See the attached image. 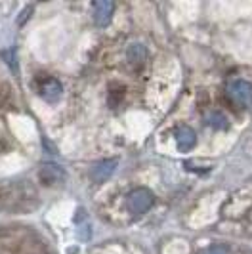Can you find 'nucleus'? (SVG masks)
<instances>
[{
  "instance_id": "nucleus-1",
  "label": "nucleus",
  "mask_w": 252,
  "mask_h": 254,
  "mask_svg": "<svg viewBox=\"0 0 252 254\" xmlns=\"http://www.w3.org/2000/svg\"><path fill=\"white\" fill-rule=\"evenodd\" d=\"M38 206V195L27 182H10L0 186V208L8 212H31Z\"/></svg>"
},
{
  "instance_id": "nucleus-2",
  "label": "nucleus",
  "mask_w": 252,
  "mask_h": 254,
  "mask_svg": "<svg viewBox=\"0 0 252 254\" xmlns=\"http://www.w3.org/2000/svg\"><path fill=\"white\" fill-rule=\"evenodd\" d=\"M153 201H155V197H153L151 191L145 190V188H138V190H134L130 195H128L126 204H128L130 212L143 214V212H147V210L151 208Z\"/></svg>"
},
{
  "instance_id": "nucleus-3",
  "label": "nucleus",
  "mask_w": 252,
  "mask_h": 254,
  "mask_svg": "<svg viewBox=\"0 0 252 254\" xmlns=\"http://www.w3.org/2000/svg\"><path fill=\"white\" fill-rule=\"evenodd\" d=\"M227 96L233 103L241 107H249L252 103V86L247 80H233L227 84Z\"/></svg>"
},
{
  "instance_id": "nucleus-4",
  "label": "nucleus",
  "mask_w": 252,
  "mask_h": 254,
  "mask_svg": "<svg viewBox=\"0 0 252 254\" xmlns=\"http://www.w3.org/2000/svg\"><path fill=\"white\" fill-rule=\"evenodd\" d=\"M115 4L109 0H98L94 2V19L100 27H105L111 21V15H113Z\"/></svg>"
},
{
  "instance_id": "nucleus-5",
  "label": "nucleus",
  "mask_w": 252,
  "mask_h": 254,
  "mask_svg": "<svg viewBox=\"0 0 252 254\" xmlns=\"http://www.w3.org/2000/svg\"><path fill=\"white\" fill-rule=\"evenodd\" d=\"M115 168H117V161H115V159H107V161H101V163H98V165L94 166L92 172H90V176H92L94 182L101 184V182H105V180L111 178V174L115 172Z\"/></svg>"
},
{
  "instance_id": "nucleus-6",
  "label": "nucleus",
  "mask_w": 252,
  "mask_h": 254,
  "mask_svg": "<svg viewBox=\"0 0 252 254\" xmlns=\"http://www.w3.org/2000/svg\"><path fill=\"white\" fill-rule=\"evenodd\" d=\"M38 176L46 186H54V184H60V182L65 180V170L58 165H44L40 168Z\"/></svg>"
},
{
  "instance_id": "nucleus-7",
  "label": "nucleus",
  "mask_w": 252,
  "mask_h": 254,
  "mask_svg": "<svg viewBox=\"0 0 252 254\" xmlns=\"http://www.w3.org/2000/svg\"><path fill=\"white\" fill-rule=\"evenodd\" d=\"M62 94H63L62 84H60L56 78H46V80L42 82V86H40V96L50 103L58 102V100L62 98Z\"/></svg>"
},
{
  "instance_id": "nucleus-8",
  "label": "nucleus",
  "mask_w": 252,
  "mask_h": 254,
  "mask_svg": "<svg viewBox=\"0 0 252 254\" xmlns=\"http://www.w3.org/2000/svg\"><path fill=\"white\" fill-rule=\"evenodd\" d=\"M176 141H178V147H180L182 151H189V149L195 147L197 136H195V132L189 127H182V128H178V132H176Z\"/></svg>"
},
{
  "instance_id": "nucleus-9",
  "label": "nucleus",
  "mask_w": 252,
  "mask_h": 254,
  "mask_svg": "<svg viewBox=\"0 0 252 254\" xmlns=\"http://www.w3.org/2000/svg\"><path fill=\"white\" fill-rule=\"evenodd\" d=\"M126 58L134 67H139L147 60V48L143 44H130L128 50H126Z\"/></svg>"
},
{
  "instance_id": "nucleus-10",
  "label": "nucleus",
  "mask_w": 252,
  "mask_h": 254,
  "mask_svg": "<svg viewBox=\"0 0 252 254\" xmlns=\"http://www.w3.org/2000/svg\"><path fill=\"white\" fill-rule=\"evenodd\" d=\"M208 125L212 128H216V130H224L227 127V119L222 113L214 111V113L208 115Z\"/></svg>"
},
{
  "instance_id": "nucleus-11",
  "label": "nucleus",
  "mask_w": 252,
  "mask_h": 254,
  "mask_svg": "<svg viewBox=\"0 0 252 254\" xmlns=\"http://www.w3.org/2000/svg\"><path fill=\"white\" fill-rule=\"evenodd\" d=\"M2 58L6 60V64L10 65V69L17 75L19 73V65H17V54H15V50H4L2 52Z\"/></svg>"
},
{
  "instance_id": "nucleus-12",
  "label": "nucleus",
  "mask_w": 252,
  "mask_h": 254,
  "mask_svg": "<svg viewBox=\"0 0 252 254\" xmlns=\"http://www.w3.org/2000/svg\"><path fill=\"white\" fill-rule=\"evenodd\" d=\"M202 254H229V251L222 245H214V247H208Z\"/></svg>"
}]
</instances>
